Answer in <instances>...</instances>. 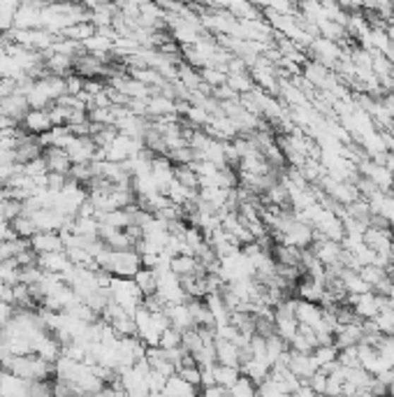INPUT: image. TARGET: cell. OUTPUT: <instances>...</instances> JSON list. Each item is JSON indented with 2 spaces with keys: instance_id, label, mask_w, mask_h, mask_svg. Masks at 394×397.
Segmentation results:
<instances>
[{
  "instance_id": "12",
  "label": "cell",
  "mask_w": 394,
  "mask_h": 397,
  "mask_svg": "<svg viewBox=\"0 0 394 397\" xmlns=\"http://www.w3.org/2000/svg\"><path fill=\"white\" fill-rule=\"evenodd\" d=\"M44 56V68L49 75L54 77H68L72 75V68H75V59H70V56L65 54H56V52H47Z\"/></svg>"
},
{
  "instance_id": "30",
  "label": "cell",
  "mask_w": 394,
  "mask_h": 397,
  "mask_svg": "<svg viewBox=\"0 0 394 397\" xmlns=\"http://www.w3.org/2000/svg\"><path fill=\"white\" fill-rule=\"evenodd\" d=\"M177 374L181 377L184 381H188L191 386L200 388V391H202V369L200 367H181Z\"/></svg>"
},
{
  "instance_id": "23",
  "label": "cell",
  "mask_w": 394,
  "mask_h": 397,
  "mask_svg": "<svg viewBox=\"0 0 394 397\" xmlns=\"http://www.w3.org/2000/svg\"><path fill=\"white\" fill-rule=\"evenodd\" d=\"M200 77H202V82L209 84L211 88L227 84V72L220 68H204V70H200Z\"/></svg>"
},
{
  "instance_id": "22",
  "label": "cell",
  "mask_w": 394,
  "mask_h": 397,
  "mask_svg": "<svg viewBox=\"0 0 394 397\" xmlns=\"http://www.w3.org/2000/svg\"><path fill=\"white\" fill-rule=\"evenodd\" d=\"M179 82H181L188 91H197V86L202 84V77H200V70H195L191 66H184L179 68Z\"/></svg>"
},
{
  "instance_id": "17",
  "label": "cell",
  "mask_w": 394,
  "mask_h": 397,
  "mask_svg": "<svg viewBox=\"0 0 394 397\" xmlns=\"http://www.w3.org/2000/svg\"><path fill=\"white\" fill-rule=\"evenodd\" d=\"M95 33H97V28L93 26L91 21H79V23H72V26L65 28L63 33H61V37H65V40H72V42L84 45L86 40H91Z\"/></svg>"
},
{
  "instance_id": "29",
  "label": "cell",
  "mask_w": 394,
  "mask_h": 397,
  "mask_svg": "<svg viewBox=\"0 0 394 397\" xmlns=\"http://www.w3.org/2000/svg\"><path fill=\"white\" fill-rule=\"evenodd\" d=\"M30 397H54V379L52 381H32Z\"/></svg>"
},
{
  "instance_id": "32",
  "label": "cell",
  "mask_w": 394,
  "mask_h": 397,
  "mask_svg": "<svg viewBox=\"0 0 394 397\" xmlns=\"http://www.w3.org/2000/svg\"><path fill=\"white\" fill-rule=\"evenodd\" d=\"M258 397H290L285 391H281L272 379H267L265 384L258 386Z\"/></svg>"
},
{
  "instance_id": "10",
  "label": "cell",
  "mask_w": 394,
  "mask_h": 397,
  "mask_svg": "<svg viewBox=\"0 0 394 397\" xmlns=\"http://www.w3.org/2000/svg\"><path fill=\"white\" fill-rule=\"evenodd\" d=\"M362 342V321L359 323H350V326H339V330L334 332V346L336 351H343V348H352Z\"/></svg>"
},
{
  "instance_id": "14",
  "label": "cell",
  "mask_w": 394,
  "mask_h": 397,
  "mask_svg": "<svg viewBox=\"0 0 394 397\" xmlns=\"http://www.w3.org/2000/svg\"><path fill=\"white\" fill-rule=\"evenodd\" d=\"M165 316H167V321H169V326L179 330L184 335L186 330H191L195 328V323H193V316L191 312H188V307L186 302L184 304H167V309H165Z\"/></svg>"
},
{
  "instance_id": "9",
  "label": "cell",
  "mask_w": 394,
  "mask_h": 397,
  "mask_svg": "<svg viewBox=\"0 0 394 397\" xmlns=\"http://www.w3.org/2000/svg\"><path fill=\"white\" fill-rule=\"evenodd\" d=\"M30 249L35 251L37 256H44V254H56V251H65V244L61 239L59 232H37L35 237L30 242Z\"/></svg>"
},
{
  "instance_id": "31",
  "label": "cell",
  "mask_w": 394,
  "mask_h": 397,
  "mask_svg": "<svg viewBox=\"0 0 394 397\" xmlns=\"http://www.w3.org/2000/svg\"><path fill=\"white\" fill-rule=\"evenodd\" d=\"M306 384H309V388H311V391H314L318 397H325V393H327V374H325V372L318 369L316 374L306 381Z\"/></svg>"
},
{
  "instance_id": "15",
  "label": "cell",
  "mask_w": 394,
  "mask_h": 397,
  "mask_svg": "<svg viewBox=\"0 0 394 397\" xmlns=\"http://www.w3.org/2000/svg\"><path fill=\"white\" fill-rule=\"evenodd\" d=\"M135 286L137 290L142 293V297H149L158 293V272L151 270V267H142L137 274H135Z\"/></svg>"
},
{
  "instance_id": "16",
  "label": "cell",
  "mask_w": 394,
  "mask_h": 397,
  "mask_svg": "<svg viewBox=\"0 0 394 397\" xmlns=\"http://www.w3.org/2000/svg\"><path fill=\"white\" fill-rule=\"evenodd\" d=\"M165 397H200V388L191 386L188 381H184L179 374L169 377L165 384Z\"/></svg>"
},
{
  "instance_id": "13",
  "label": "cell",
  "mask_w": 394,
  "mask_h": 397,
  "mask_svg": "<svg viewBox=\"0 0 394 397\" xmlns=\"http://www.w3.org/2000/svg\"><path fill=\"white\" fill-rule=\"evenodd\" d=\"M42 158H44V163H47V170H49V172L70 174V170H72V160H70V156H68V151L56 149V147H49V149H44Z\"/></svg>"
},
{
  "instance_id": "27",
  "label": "cell",
  "mask_w": 394,
  "mask_h": 397,
  "mask_svg": "<svg viewBox=\"0 0 394 397\" xmlns=\"http://www.w3.org/2000/svg\"><path fill=\"white\" fill-rule=\"evenodd\" d=\"M70 184V177L68 174H59V172H47V179H44V189H49L52 193H61L65 186Z\"/></svg>"
},
{
  "instance_id": "25",
  "label": "cell",
  "mask_w": 394,
  "mask_h": 397,
  "mask_svg": "<svg viewBox=\"0 0 394 397\" xmlns=\"http://www.w3.org/2000/svg\"><path fill=\"white\" fill-rule=\"evenodd\" d=\"M229 397H258V386L251 379L239 377V381L229 388Z\"/></svg>"
},
{
  "instance_id": "19",
  "label": "cell",
  "mask_w": 394,
  "mask_h": 397,
  "mask_svg": "<svg viewBox=\"0 0 394 397\" xmlns=\"http://www.w3.org/2000/svg\"><path fill=\"white\" fill-rule=\"evenodd\" d=\"M174 182L188 191H200V174L195 165H174Z\"/></svg>"
},
{
  "instance_id": "1",
  "label": "cell",
  "mask_w": 394,
  "mask_h": 397,
  "mask_svg": "<svg viewBox=\"0 0 394 397\" xmlns=\"http://www.w3.org/2000/svg\"><path fill=\"white\" fill-rule=\"evenodd\" d=\"M109 295H112V302L123 307L128 314H135L139 307H142V300H144L133 279H117V277L109 283Z\"/></svg>"
},
{
  "instance_id": "5",
  "label": "cell",
  "mask_w": 394,
  "mask_h": 397,
  "mask_svg": "<svg viewBox=\"0 0 394 397\" xmlns=\"http://www.w3.org/2000/svg\"><path fill=\"white\" fill-rule=\"evenodd\" d=\"M30 384L14 377L12 372L0 369V397H30Z\"/></svg>"
},
{
  "instance_id": "18",
  "label": "cell",
  "mask_w": 394,
  "mask_h": 397,
  "mask_svg": "<svg viewBox=\"0 0 394 397\" xmlns=\"http://www.w3.org/2000/svg\"><path fill=\"white\" fill-rule=\"evenodd\" d=\"M211 372H213V386L225 388V391H229L241 377V372L237 367H225V365H213Z\"/></svg>"
},
{
  "instance_id": "3",
  "label": "cell",
  "mask_w": 394,
  "mask_h": 397,
  "mask_svg": "<svg viewBox=\"0 0 394 397\" xmlns=\"http://www.w3.org/2000/svg\"><path fill=\"white\" fill-rule=\"evenodd\" d=\"M19 126H21L23 133H28L32 137L44 135L54 128L52 117H49V109H28V114L23 117V121Z\"/></svg>"
},
{
  "instance_id": "11",
  "label": "cell",
  "mask_w": 394,
  "mask_h": 397,
  "mask_svg": "<svg viewBox=\"0 0 394 397\" xmlns=\"http://www.w3.org/2000/svg\"><path fill=\"white\" fill-rule=\"evenodd\" d=\"M213 351H216V365H225V367L239 369V365H241V348L239 346H234L232 342H225V339H216Z\"/></svg>"
},
{
  "instance_id": "35",
  "label": "cell",
  "mask_w": 394,
  "mask_h": 397,
  "mask_svg": "<svg viewBox=\"0 0 394 397\" xmlns=\"http://www.w3.org/2000/svg\"><path fill=\"white\" fill-rule=\"evenodd\" d=\"M390 196L394 198V184H392V189H390Z\"/></svg>"
},
{
  "instance_id": "33",
  "label": "cell",
  "mask_w": 394,
  "mask_h": 397,
  "mask_svg": "<svg viewBox=\"0 0 394 397\" xmlns=\"http://www.w3.org/2000/svg\"><path fill=\"white\" fill-rule=\"evenodd\" d=\"M290 397H318L314 391H311V388H309V384H302L299 388H297V391H294Z\"/></svg>"
},
{
  "instance_id": "7",
  "label": "cell",
  "mask_w": 394,
  "mask_h": 397,
  "mask_svg": "<svg viewBox=\"0 0 394 397\" xmlns=\"http://www.w3.org/2000/svg\"><path fill=\"white\" fill-rule=\"evenodd\" d=\"M288 367L294 377H297L302 384H306V381L311 379L318 372V365L314 360V355H304V353H292L288 355Z\"/></svg>"
},
{
  "instance_id": "20",
  "label": "cell",
  "mask_w": 394,
  "mask_h": 397,
  "mask_svg": "<svg viewBox=\"0 0 394 397\" xmlns=\"http://www.w3.org/2000/svg\"><path fill=\"white\" fill-rule=\"evenodd\" d=\"M200 270V263H197L195 256H177L169 261V272L174 274V277H188V274H195Z\"/></svg>"
},
{
  "instance_id": "21",
  "label": "cell",
  "mask_w": 394,
  "mask_h": 397,
  "mask_svg": "<svg viewBox=\"0 0 394 397\" xmlns=\"http://www.w3.org/2000/svg\"><path fill=\"white\" fill-rule=\"evenodd\" d=\"M12 228H14V232H16V237H19V239H26V242H30V239L37 235V228H35V223H32L30 216H19V218H14V221H12Z\"/></svg>"
},
{
  "instance_id": "2",
  "label": "cell",
  "mask_w": 394,
  "mask_h": 397,
  "mask_svg": "<svg viewBox=\"0 0 394 397\" xmlns=\"http://www.w3.org/2000/svg\"><path fill=\"white\" fill-rule=\"evenodd\" d=\"M32 353H35L37 358H42L44 362L54 365L63 355V344L52 335V332H42V335L32 342Z\"/></svg>"
},
{
  "instance_id": "8",
  "label": "cell",
  "mask_w": 394,
  "mask_h": 397,
  "mask_svg": "<svg viewBox=\"0 0 394 397\" xmlns=\"http://www.w3.org/2000/svg\"><path fill=\"white\" fill-rule=\"evenodd\" d=\"M37 267L44 274H54V277H63L65 272L70 270V261L65 256V251H56V254H44L37 256Z\"/></svg>"
},
{
  "instance_id": "4",
  "label": "cell",
  "mask_w": 394,
  "mask_h": 397,
  "mask_svg": "<svg viewBox=\"0 0 394 397\" xmlns=\"http://www.w3.org/2000/svg\"><path fill=\"white\" fill-rule=\"evenodd\" d=\"M294 319H297L299 326L318 330L320 323H323V307L316 302H306V300H297V304H294Z\"/></svg>"
},
{
  "instance_id": "24",
  "label": "cell",
  "mask_w": 394,
  "mask_h": 397,
  "mask_svg": "<svg viewBox=\"0 0 394 397\" xmlns=\"http://www.w3.org/2000/svg\"><path fill=\"white\" fill-rule=\"evenodd\" d=\"M311 355H314L318 369H323V367H327V365L336 362V358H339V351H336V346H318Z\"/></svg>"
},
{
  "instance_id": "28",
  "label": "cell",
  "mask_w": 394,
  "mask_h": 397,
  "mask_svg": "<svg viewBox=\"0 0 394 397\" xmlns=\"http://www.w3.org/2000/svg\"><path fill=\"white\" fill-rule=\"evenodd\" d=\"M84 86H86V79L75 75V72L65 77V95H79V93H84Z\"/></svg>"
},
{
  "instance_id": "36",
  "label": "cell",
  "mask_w": 394,
  "mask_h": 397,
  "mask_svg": "<svg viewBox=\"0 0 394 397\" xmlns=\"http://www.w3.org/2000/svg\"><path fill=\"white\" fill-rule=\"evenodd\" d=\"M392 374H394V367H392Z\"/></svg>"
},
{
  "instance_id": "34",
  "label": "cell",
  "mask_w": 394,
  "mask_h": 397,
  "mask_svg": "<svg viewBox=\"0 0 394 397\" xmlns=\"http://www.w3.org/2000/svg\"><path fill=\"white\" fill-rule=\"evenodd\" d=\"M12 128H16V124L10 119V117H5V114H0V133H5V131H12Z\"/></svg>"
},
{
  "instance_id": "26",
  "label": "cell",
  "mask_w": 394,
  "mask_h": 397,
  "mask_svg": "<svg viewBox=\"0 0 394 397\" xmlns=\"http://www.w3.org/2000/svg\"><path fill=\"white\" fill-rule=\"evenodd\" d=\"M158 346L162 348V351H174V348H181V332L169 326V328L160 335Z\"/></svg>"
},
{
  "instance_id": "6",
  "label": "cell",
  "mask_w": 394,
  "mask_h": 397,
  "mask_svg": "<svg viewBox=\"0 0 394 397\" xmlns=\"http://www.w3.org/2000/svg\"><path fill=\"white\" fill-rule=\"evenodd\" d=\"M28 100H26V95H21V93H12V95H7L5 100H0V114H5V117H10L16 126L21 124L23 117L28 114Z\"/></svg>"
}]
</instances>
